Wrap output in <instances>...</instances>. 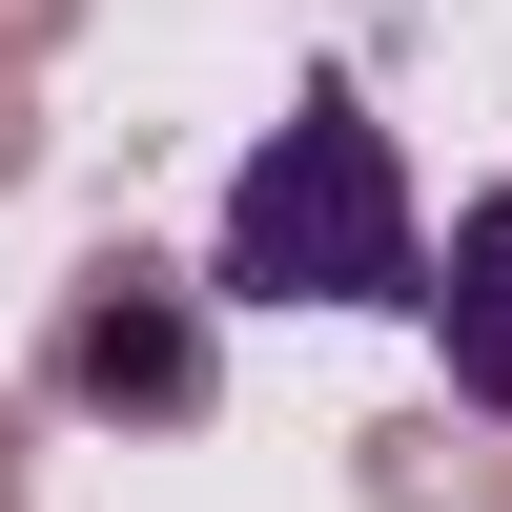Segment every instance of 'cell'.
Here are the masks:
<instances>
[{
	"mask_svg": "<svg viewBox=\"0 0 512 512\" xmlns=\"http://www.w3.org/2000/svg\"><path fill=\"white\" fill-rule=\"evenodd\" d=\"M62 390H82V410H205V328L164 308V267H82V308H62Z\"/></svg>",
	"mask_w": 512,
	"mask_h": 512,
	"instance_id": "7a4b0ae2",
	"label": "cell"
},
{
	"mask_svg": "<svg viewBox=\"0 0 512 512\" xmlns=\"http://www.w3.org/2000/svg\"><path fill=\"white\" fill-rule=\"evenodd\" d=\"M410 328L451 349V390H472V410H512V185H472V205H451L431 308H410Z\"/></svg>",
	"mask_w": 512,
	"mask_h": 512,
	"instance_id": "3957f363",
	"label": "cell"
},
{
	"mask_svg": "<svg viewBox=\"0 0 512 512\" xmlns=\"http://www.w3.org/2000/svg\"><path fill=\"white\" fill-rule=\"evenodd\" d=\"M205 308H431V226H410V164L349 82L267 123L226 164V226H205Z\"/></svg>",
	"mask_w": 512,
	"mask_h": 512,
	"instance_id": "6da1fadb",
	"label": "cell"
}]
</instances>
